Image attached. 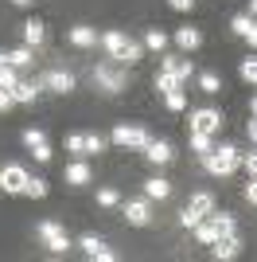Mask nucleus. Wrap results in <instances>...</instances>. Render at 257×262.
<instances>
[{
  "label": "nucleus",
  "instance_id": "nucleus-1",
  "mask_svg": "<svg viewBox=\"0 0 257 262\" xmlns=\"http://www.w3.org/2000/svg\"><path fill=\"white\" fill-rule=\"evenodd\" d=\"M101 47L109 51V59L113 63H140V55H144V43H137V39H128L125 32H117V28H109V32H101Z\"/></svg>",
  "mask_w": 257,
  "mask_h": 262
},
{
  "label": "nucleus",
  "instance_id": "nucleus-8",
  "mask_svg": "<svg viewBox=\"0 0 257 262\" xmlns=\"http://www.w3.org/2000/svg\"><path fill=\"white\" fill-rule=\"evenodd\" d=\"M125 219L133 223V227H148V223H152V200L148 196L128 200V204H125Z\"/></svg>",
  "mask_w": 257,
  "mask_h": 262
},
{
  "label": "nucleus",
  "instance_id": "nucleus-37",
  "mask_svg": "<svg viewBox=\"0 0 257 262\" xmlns=\"http://www.w3.org/2000/svg\"><path fill=\"white\" fill-rule=\"evenodd\" d=\"M242 168H246L249 176H257V153H242Z\"/></svg>",
  "mask_w": 257,
  "mask_h": 262
},
{
  "label": "nucleus",
  "instance_id": "nucleus-12",
  "mask_svg": "<svg viewBox=\"0 0 257 262\" xmlns=\"http://www.w3.org/2000/svg\"><path fill=\"white\" fill-rule=\"evenodd\" d=\"M211 254H214L218 262L238 258V254H242V235H238V231H234V235H222V239H218V243L211 247Z\"/></svg>",
  "mask_w": 257,
  "mask_h": 262
},
{
  "label": "nucleus",
  "instance_id": "nucleus-27",
  "mask_svg": "<svg viewBox=\"0 0 257 262\" xmlns=\"http://www.w3.org/2000/svg\"><path fill=\"white\" fill-rule=\"evenodd\" d=\"M191 149H195L199 157H207V153L214 149V145H211V133H199V129H191Z\"/></svg>",
  "mask_w": 257,
  "mask_h": 262
},
{
  "label": "nucleus",
  "instance_id": "nucleus-19",
  "mask_svg": "<svg viewBox=\"0 0 257 262\" xmlns=\"http://www.w3.org/2000/svg\"><path fill=\"white\" fill-rule=\"evenodd\" d=\"M144 196H148V200H168L171 184L164 180V176H152V180H144Z\"/></svg>",
  "mask_w": 257,
  "mask_h": 262
},
{
  "label": "nucleus",
  "instance_id": "nucleus-36",
  "mask_svg": "<svg viewBox=\"0 0 257 262\" xmlns=\"http://www.w3.org/2000/svg\"><path fill=\"white\" fill-rule=\"evenodd\" d=\"M106 149V137H97V133H86V153H101Z\"/></svg>",
  "mask_w": 257,
  "mask_h": 262
},
{
  "label": "nucleus",
  "instance_id": "nucleus-45",
  "mask_svg": "<svg viewBox=\"0 0 257 262\" xmlns=\"http://www.w3.org/2000/svg\"><path fill=\"white\" fill-rule=\"evenodd\" d=\"M12 4H20V8H28V4H32V0H12Z\"/></svg>",
  "mask_w": 257,
  "mask_h": 262
},
{
  "label": "nucleus",
  "instance_id": "nucleus-2",
  "mask_svg": "<svg viewBox=\"0 0 257 262\" xmlns=\"http://www.w3.org/2000/svg\"><path fill=\"white\" fill-rule=\"evenodd\" d=\"M203 164H207L211 176H230V172L242 168V149H238V145H218V149H211V153L203 157Z\"/></svg>",
  "mask_w": 257,
  "mask_h": 262
},
{
  "label": "nucleus",
  "instance_id": "nucleus-39",
  "mask_svg": "<svg viewBox=\"0 0 257 262\" xmlns=\"http://www.w3.org/2000/svg\"><path fill=\"white\" fill-rule=\"evenodd\" d=\"M246 200L257 208V176H249V184H246Z\"/></svg>",
  "mask_w": 257,
  "mask_h": 262
},
{
  "label": "nucleus",
  "instance_id": "nucleus-20",
  "mask_svg": "<svg viewBox=\"0 0 257 262\" xmlns=\"http://www.w3.org/2000/svg\"><path fill=\"white\" fill-rule=\"evenodd\" d=\"M43 39H47V28H43L39 20H28V24H23V43H28V47H39Z\"/></svg>",
  "mask_w": 257,
  "mask_h": 262
},
{
  "label": "nucleus",
  "instance_id": "nucleus-7",
  "mask_svg": "<svg viewBox=\"0 0 257 262\" xmlns=\"http://www.w3.org/2000/svg\"><path fill=\"white\" fill-rule=\"evenodd\" d=\"M78 247H82L86 258H97V262H117V251H113V247H106V243L97 239V235H82V239H78Z\"/></svg>",
  "mask_w": 257,
  "mask_h": 262
},
{
  "label": "nucleus",
  "instance_id": "nucleus-11",
  "mask_svg": "<svg viewBox=\"0 0 257 262\" xmlns=\"http://www.w3.org/2000/svg\"><path fill=\"white\" fill-rule=\"evenodd\" d=\"M39 82H43V90H55V94H70L74 90V75L70 71H47Z\"/></svg>",
  "mask_w": 257,
  "mask_h": 262
},
{
  "label": "nucleus",
  "instance_id": "nucleus-33",
  "mask_svg": "<svg viewBox=\"0 0 257 262\" xmlns=\"http://www.w3.org/2000/svg\"><path fill=\"white\" fill-rule=\"evenodd\" d=\"M238 71H242V78H246L249 86H257V59H253V55H249V59H242V67H238Z\"/></svg>",
  "mask_w": 257,
  "mask_h": 262
},
{
  "label": "nucleus",
  "instance_id": "nucleus-22",
  "mask_svg": "<svg viewBox=\"0 0 257 262\" xmlns=\"http://www.w3.org/2000/svg\"><path fill=\"white\" fill-rule=\"evenodd\" d=\"M144 47L148 51H168V32L164 28H148L144 32Z\"/></svg>",
  "mask_w": 257,
  "mask_h": 262
},
{
  "label": "nucleus",
  "instance_id": "nucleus-16",
  "mask_svg": "<svg viewBox=\"0 0 257 262\" xmlns=\"http://www.w3.org/2000/svg\"><path fill=\"white\" fill-rule=\"evenodd\" d=\"M144 157H148L152 164H168L171 157H175V149H171L168 141H148L144 145Z\"/></svg>",
  "mask_w": 257,
  "mask_h": 262
},
{
  "label": "nucleus",
  "instance_id": "nucleus-4",
  "mask_svg": "<svg viewBox=\"0 0 257 262\" xmlns=\"http://www.w3.org/2000/svg\"><path fill=\"white\" fill-rule=\"evenodd\" d=\"M152 137L144 125H117L113 129V145H121V149H144Z\"/></svg>",
  "mask_w": 257,
  "mask_h": 262
},
{
  "label": "nucleus",
  "instance_id": "nucleus-35",
  "mask_svg": "<svg viewBox=\"0 0 257 262\" xmlns=\"http://www.w3.org/2000/svg\"><path fill=\"white\" fill-rule=\"evenodd\" d=\"M66 149H70V153H86V133H70V137H66Z\"/></svg>",
  "mask_w": 257,
  "mask_h": 262
},
{
  "label": "nucleus",
  "instance_id": "nucleus-44",
  "mask_svg": "<svg viewBox=\"0 0 257 262\" xmlns=\"http://www.w3.org/2000/svg\"><path fill=\"white\" fill-rule=\"evenodd\" d=\"M249 16H257V0H249Z\"/></svg>",
  "mask_w": 257,
  "mask_h": 262
},
{
  "label": "nucleus",
  "instance_id": "nucleus-23",
  "mask_svg": "<svg viewBox=\"0 0 257 262\" xmlns=\"http://www.w3.org/2000/svg\"><path fill=\"white\" fill-rule=\"evenodd\" d=\"M8 63H12V67H32V63H35L32 47L23 43V47H16V51H8Z\"/></svg>",
  "mask_w": 257,
  "mask_h": 262
},
{
  "label": "nucleus",
  "instance_id": "nucleus-46",
  "mask_svg": "<svg viewBox=\"0 0 257 262\" xmlns=\"http://www.w3.org/2000/svg\"><path fill=\"white\" fill-rule=\"evenodd\" d=\"M4 63H8V51H0V67H4Z\"/></svg>",
  "mask_w": 257,
  "mask_h": 262
},
{
  "label": "nucleus",
  "instance_id": "nucleus-10",
  "mask_svg": "<svg viewBox=\"0 0 257 262\" xmlns=\"http://www.w3.org/2000/svg\"><path fill=\"white\" fill-rule=\"evenodd\" d=\"M218 125H222V114H218V110H211V106L191 110V129H199V133H214Z\"/></svg>",
  "mask_w": 257,
  "mask_h": 262
},
{
  "label": "nucleus",
  "instance_id": "nucleus-26",
  "mask_svg": "<svg viewBox=\"0 0 257 262\" xmlns=\"http://www.w3.org/2000/svg\"><path fill=\"white\" fill-rule=\"evenodd\" d=\"M16 82H20V67L4 63V67H0V86H4V90H16Z\"/></svg>",
  "mask_w": 257,
  "mask_h": 262
},
{
  "label": "nucleus",
  "instance_id": "nucleus-14",
  "mask_svg": "<svg viewBox=\"0 0 257 262\" xmlns=\"http://www.w3.org/2000/svg\"><path fill=\"white\" fill-rule=\"evenodd\" d=\"M195 239H199V243H203V247H214V243H218V239H222V235H218V227H214V219H199V223H195Z\"/></svg>",
  "mask_w": 257,
  "mask_h": 262
},
{
  "label": "nucleus",
  "instance_id": "nucleus-25",
  "mask_svg": "<svg viewBox=\"0 0 257 262\" xmlns=\"http://www.w3.org/2000/svg\"><path fill=\"white\" fill-rule=\"evenodd\" d=\"M191 208L199 211V215H211V211H214V196H211V192H195V196H191Z\"/></svg>",
  "mask_w": 257,
  "mask_h": 262
},
{
  "label": "nucleus",
  "instance_id": "nucleus-41",
  "mask_svg": "<svg viewBox=\"0 0 257 262\" xmlns=\"http://www.w3.org/2000/svg\"><path fill=\"white\" fill-rule=\"evenodd\" d=\"M249 141H253V145H257V118H253V121H249Z\"/></svg>",
  "mask_w": 257,
  "mask_h": 262
},
{
  "label": "nucleus",
  "instance_id": "nucleus-32",
  "mask_svg": "<svg viewBox=\"0 0 257 262\" xmlns=\"http://www.w3.org/2000/svg\"><path fill=\"white\" fill-rule=\"evenodd\" d=\"M164 102H168V110H175V114H179V110H187V94H183V86H179V90H168V94H164Z\"/></svg>",
  "mask_w": 257,
  "mask_h": 262
},
{
  "label": "nucleus",
  "instance_id": "nucleus-29",
  "mask_svg": "<svg viewBox=\"0 0 257 262\" xmlns=\"http://www.w3.org/2000/svg\"><path fill=\"white\" fill-rule=\"evenodd\" d=\"M23 196L43 200V196H47V180H39V176H28V188H23Z\"/></svg>",
  "mask_w": 257,
  "mask_h": 262
},
{
  "label": "nucleus",
  "instance_id": "nucleus-30",
  "mask_svg": "<svg viewBox=\"0 0 257 262\" xmlns=\"http://www.w3.org/2000/svg\"><path fill=\"white\" fill-rule=\"evenodd\" d=\"M249 28H253V16H246V12L230 20V32H234V35H242V39H246V35H249Z\"/></svg>",
  "mask_w": 257,
  "mask_h": 262
},
{
  "label": "nucleus",
  "instance_id": "nucleus-40",
  "mask_svg": "<svg viewBox=\"0 0 257 262\" xmlns=\"http://www.w3.org/2000/svg\"><path fill=\"white\" fill-rule=\"evenodd\" d=\"M168 4H171L175 12H191V8H195V0H168Z\"/></svg>",
  "mask_w": 257,
  "mask_h": 262
},
{
  "label": "nucleus",
  "instance_id": "nucleus-21",
  "mask_svg": "<svg viewBox=\"0 0 257 262\" xmlns=\"http://www.w3.org/2000/svg\"><path fill=\"white\" fill-rule=\"evenodd\" d=\"M207 219H214V227H218V235H234V231H238V219L230 215V211H218V208H214V211H211Z\"/></svg>",
  "mask_w": 257,
  "mask_h": 262
},
{
  "label": "nucleus",
  "instance_id": "nucleus-9",
  "mask_svg": "<svg viewBox=\"0 0 257 262\" xmlns=\"http://www.w3.org/2000/svg\"><path fill=\"white\" fill-rule=\"evenodd\" d=\"M23 145H28V149H32V157H35V161H39V164H47V161H51V145H47V133H43V129H23Z\"/></svg>",
  "mask_w": 257,
  "mask_h": 262
},
{
  "label": "nucleus",
  "instance_id": "nucleus-17",
  "mask_svg": "<svg viewBox=\"0 0 257 262\" xmlns=\"http://www.w3.org/2000/svg\"><path fill=\"white\" fill-rule=\"evenodd\" d=\"M175 47H183V51L203 47V32H199V28H179V32H175Z\"/></svg>",
  "mask_w": 257,
  "mask_h": 262
},
{
  "label": "nucleus",
  "instance_id": "nucleus-13",
  "mask_svg": "<svg viewBox=\"0 0 257 262\" xmlns=\"http://www.w3.org/2000/svg\"><path fill=\"white\" fill-rule=\"evenodd\" d=\"M63 180L70 188H82V184L94 180V172H90V164H86V161H74V164H66V168H63Z\"/></svg>",
  "mask_w": 257,
  "mask_h": 262
},
{
  "label": "nucleus",
  "instance_id": "nucleus-42",
  "mask_svg": "<svg viewBox=\"0 0 257 262\" xmlns=\"http://www.w3.org/2000/svg\"><path fill=\"white\" fill-rule=\"evenodd\" d=\"M246 39H249V43L257 47V24H253V28H249V35H246Z\"/></svg>",
  "mask_w": 257,
  "mask_h": 262
},
{
  "label": "nucleus",
  "instance_id": "nucleus-5",
  "mask_svg": "<svg viewBox=\"0 0 257 262\" xmlns=\"http://www.w3.org/2000/svg\"><path fill=\"white\" fill-rule=\"evenodd\" d=\"M0 188H4L8 196H23V188H28V168H23V164H4V168H0Z\"/></svg>",
  "mask_w": 257,
  "mask_h": 262
},
{
  "label": "nucleus",
  "instance_id": "nucleus-28",
  "mask_svg": "<svg viewBox=\"0 0 257 262\" xmlns=\"http://www.w3.org/2000/svg\"><path fill=\"white\" fill-rule=\"evenodd\" d=\"M117 204H121L117 188H97V208H117Z\"/></svg>",
  "mask_w": 257,
  "mask_h": 262
},
{
  "label": "nucleus",
  "instance_id": "nucleus-31",
  "mask_svg": "<svg viewBox=\"0 0 257 262\" xmlns=\"http://www.w3.org/2000/svg\"><path fill=\"white\" fill-rule=\"evenodd\" d=\"M183 82L175 75H171V71H160V75H156V90H164V94H168V90H179Z\"/></svg>",
  "mask_w": 257,
  "mask_h": 262
},
{
  "label": "nucleus",
  "instance_id": "nucleus-38",
  "mask_svg": "<svg viewBox=\"0 0 257 262\" xmlns=\"http://www.w3.org/2000/svg\"><path fill=\"white\" fill-rule=\"evenodd\" d=\"M12 106H16V98H12V90H4V86H0V114H8Z\"/></svg>",
  "mask_w": 257,
  "mask_h": 262
},
{
  "label": "nucleus",
  "instance_id": "nucleus-15",
  "mask_svg": "<svg viewBox=\"0 0 257 262\" xmlns=\"http://www.w3.org/2000/svg\"><path fill=\"white\" fill-rule=\"evenodd\" d=\"M66 39H70L74 47H97V32H94V28H86V24H74V28L66 32Z\"/></svg>",
  "mask_w": 257,
  "mask_h": 262
},
{
  "label": "nucleus",
  "instance_id": "nucleus-24",
  "mask_svg": "<svg viewBox=\"0 0 257 262\" xmlns=\"http://www.w3.org/2000/svg\"><path fill=\"white\" fill-rule=\"evenodd\" d=\"M199 90H203V94H218V90H222V78L214 75V71H203V75H199Z\"/></svg>",
  "mask_w": 257,
  "mask_h": 262
},
{
  "label": "nucleus",
  "instance_id": "nucleus-34",
  "mask_svg": "<svg viewBox=\"0 0 257 262\" xmlns=\"http://www.w3.org/2000/svg\"><path fill=\"white\" fill-rule=\"evenodd\" d=\"M199 219H203V215H199V211H195V208H191V204H187V208H183V211H179V223H183V227H187V231H191V227H195V223H199Z\"/></svg>",
  "mask_w": 257,
  "mask_h": 262
},
{
  "label": "nucleus",
  "instance_id": "nucleus-43",
  "mask_svg": "<svg viewBox=\"0 0 257 262\" xmlns=\"http://www.w3.org/2000/svg\"><path fill=\"white\" fill-rule=\"evenodd\" d=\"M249 118H257V94H253V102H249Z\"/></svg>",
  "mask_w": 257,
  "mask_h": 262
},
{
  "label": "nucleus",
  "instance_id": "nucleus-6",
  "mask_svg": "<svg viewBox=\"0 0 257 262\" xmlns=\"http://www.w3.org/2000/svg\"><path fill=\"white\" fill-rule=\"evenodd\" d=\"M94 82L106 90V94H121V90H125V75H121V71H113L109 63H97V67H94Z\"/></svg>",
  "mask_w": 257,
  "mask_h": 262
},
{
  "label": "nucleus",
  "instance_id": "nucleus-3",
  "mask_svg": "<svg viewBox=\"0 0 257 262\" xmlns=\"http://www.w3.org/2000/svg\"><path fill=\"white\" fill-rule=\"evenodd\" d=\"M35 231H39L43 247H47L51 254H63L66 247H70V239H66V231H63V223H59V219H43Z\"/></svg>",
  "mask_w": 257,
  "mask_h": 262
},
{
  "label": "nucleus",
  "instance_id": "nucleus-18",
  "mask_svg": "<svg viewBox=\"0 0 257 262\" xmlns=\"http://www.w3.org/2000/svg\"><path fill=\"white\" fill-rule=\"evenodd\" d=\"M39 90H43L39 78H35V82H23V78H20L16 90H12V98H16V102H35V98H39Z\"/></svg>",
  "mask_w": 257,
  "mask_h": 262
}]
</instances>
